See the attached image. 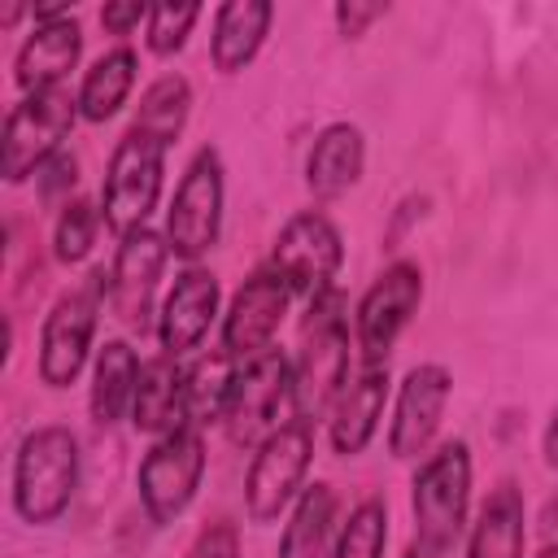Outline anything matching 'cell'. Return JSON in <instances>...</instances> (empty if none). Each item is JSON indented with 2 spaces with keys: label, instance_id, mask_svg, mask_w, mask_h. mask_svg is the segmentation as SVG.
<instances>
[{
  "label": "cell",
  "instance_id": "6da1fadb",
  "mask_svg": "<svg viewBox=\"0 0 558 558\" xmlns=\"http://www.w3.org/2000/svg\"><path fill=\"white\" fill-rule=\"evenodd\" d=\"M349 375V301L340 288H327L305 305L301 349L292 357V418H327Z\"/></svg>",
  "mask_w": 558,
  "mask_h": 558
},
{
  "label": "cell",
  "instance_id": "7a4b0ae2",
  "mask_svg": "<svg viewBox=\"0 0 558 558\" xmlns=\"http://www.w3.org/2000/svg\"><path fill=\"white\" fill-rule=\"evenodd\" d=\"M78 471H83V453L70 427L61 423L31 427L13 449V475H9L13 514L31 527L57 523L78 493Z\"/></svg>",
  "mask_w": 558,
  "mask_h": 558
},
{
  "label": "cell",
  "instance_id": "3957f363",
  "mask_svg": "<svg viewBox=\"0 0 558 558\" xmlns=\"http://www.w3.org/2000/svg\"><path fill=\"white\" fill-rule=\"evenodd\" d=\"M410 510H414V541L445 554L466 532L471 510V445L462 436L440 440L410 480Z\"/></svg>",
  "mask_w": 558,
  "mask_h": 558
},
{
  "label": "cell",
  "instance_id": "277c9868",
  "mask_svg": "<svg viewBox=\"0 0 558 558\" xmlns=\"http://www.w3.org/2000/svg\"><path fill=\"white\" fill-rule=\"evenodd\" d=\"M78 92L70 87H48V92H31L22 96L9 118H4V135H0V170L4 183H26L31 174H39L57 153H65V140L78 122Z\"/></svg>",
  "mask_w": 558,
  "mask_h": 558
},
{
  "label": "cell",
  "instance_id": "5b68a950",
  "mask_svg": "<svg viewBox=\"0 0 558 558\" xmlns=\"http://www.w3.org/2000/svg\"><path fill=\"white\" fill-rule=\"evenodd\" d=\"M166 153L170 144L135 126H126V135L113 144L105 166V187H100V218L118 240L135 227H148L166 183Z\"/></svg>",
  "mask_w": 558,
  "mask_h": 558
},
{
  "label": "cell",
  "instance_id": "8992f818",
  "mask_svg": "<svg viewBox=\"0 0 558 558\" xmlns=\"http://www.w3.org/2000/svg\"><path fill=\"white\" fill-rule=\"evenodd\" d=\"M222 209H227V170L222 153L214 144L196 148L187 170L174 183L170 209H166V244L174 257L196 266L222 235Z\"/></svg>",
  "mask_w": 558,
  "mask_h": 558
},
{
  "label": "cell",
  "instance_id": "52a82bcc",
  "mask_svg": "<svg viewBox=\"0 0 558 558\" xmlns=\"http://www.w3.org/2000/svg\"><path fill=\"white\" fill-rule=\"evenodd\" d=\"M314 462V423L283 418L257 449L244 471V514L248 523H275L305 493Z\"/></svg>",
  "mask_w": 558,
  "mask_h": 558
},
{
  "label": "cell",
  "instance_id": "ba28073f",
  "mask_svg": "<svg viewBox=\"0 0 558 558\" xmlns=\"http://www.w3.org/2000/svg\"><path fill=\"white\" fill-rule=\"evenodd\" d=\"M205 480V436L201 427H174L153 440V449L140 458L135 488L148 523L166 527L174 523L201 493Z\"/></svg>",
  "mask_w": 558,
  "mask_h": 558
},
{
  "label": "cell",
  "instance_id": "9c48e42d",
  "mask_svg": "<svg viewBox=\"0 0 558 558\" xmlns=\"http://www.w3.org/2000/svg\"><path fill=\"white\" fill-rule=\"evenodd\" d=\"M105 301V266L83 283L52 301L39 327V379L48 388H70L87 357H96V314Z\"/></svg>",
  "mask_w": 558,
  "mask_h": 558
},
{
  "label": "cell",
  "instance_id": "30bf717a",
  "mask_svg": "<svg viewBox=\"0 0 558 558\" xmlns=\"http://www.w3.org/2000/svg\"><path fill=\"white\" fill-rule=\"evenodd\" d=\"M283 405L292 410V362L279 349H266L248 362H235L231 397L222 410V427H227L231 445L257 449L279 427Z\"/></svg>",
  "mask_w": 558,
  "mask_h": 558
},
{
  "label": "cell",
  "instance_id": "8fae6325",
  "mask_svg": "<svg viewBox=\"0 0 558 558\" xmlns=\"http://www.w3.org/2000/svg\"><path fill=\"white\" fill-rule=\"evenodd\" d=\"M423 305V266L410 257L388 262L353 310V336L362 362H388L392 344Z\"/></svg>",
  "mask_w": 558,
  "mask_h": 558
},
{
  "label": "cell",
  "instance_id": "7c38bea8",
  "mask_svg": "<svg viewBox=\"0 0 558 558\" xmlns=\"http://www.w3.org/2000/svg\"><path fill=\"white\" fill-rule=\"evenodd\" d=\"M270 266L288 279V288L296 296H318L327 288H336V275L344 266V240L340 227L323 214V209H301L292 214L275 244H270Z\"/></svg>",
  "mask_w": 558,
  "mask_h": 558
},
{
  "label": "cell",
  "instance_id": "4fadbf2b",
  "mask_svg": "<svg viewBox=\"0 0 558 558\" xmlns=\"http://www.w3.org/2000/svg\"><path fill=\"white\" fill-rule=\"evenodd\" d=\"M170 244L166 231L153 227H135L118 240L113 266L105 270V305L122 327H148L153 318V301L161 288V270H166Z\"/></svg>",
  "mask_w": 558,
  "mask_h": 558
},
{
  "label": "cell",
  "instance_id": "5bb4252c",
  "mask_svg": "<svg viewBox=\"0 0 558 558\" xmlns=\"http://www.w3.org/2000/svg\"><path fill=\"white\" fill-rule=\"evenodd\" d=\"M292 288L288 279L266 262L257 266L231 296L227 314H222V353L235 362H248L266 349H275V331L292 305Z\"/></svg>",
  "mask_w": 558,
  "mask_h": 558
},
{
  "label": "cell",
  "instance_id": "9a60e30c",
  "mask_svg": "<svg viewBox=\"0 0 558 558\" xmlns=\"http://www.w3.org/2000/svg\"><path fill=\"white\" fill-rule=\"evenodd\" d=\"M453 397V375L440 362H418L405 371L397 401H392V423H388V453L392 458H427L445 418V405Z\"/></svg>",
  "mask_w": 558,
  "mask_h": 558
},
{
  "label": "cell",
  "instance_id": "2e32d148",
  "mask_svg": "<svg viewBox=\"0 0 558 558\" xmlns=\"http://www.w3.org/2000/svg\"><path fill=\"white\" fill-rule=\"evenodd\" d=\"M31 31L17 44L13 57V78L22 87V96L31 92H48V87H65V74L78 65L83 57V26L74 13L65 9H31Z\"/></svg>",
  "mask_w": 558,
  "mask_h": 558
},
{
  "label": "cell",
  "instance_id": "e0dca14e",
  "mask_svg": "<svg viewBox=\"0 0 558 558\" xmlns=\"http://www.w3.org/2000/svg\"><path fill=\"white\" fill-rule=\"evenodd\" d=\"M218 305H222L218 275L205 270V266H183L174 275V283H170V292L161 296V310H157L161 353L183 357V353L201 349V340L209 336V327L218 318Z\"/></svg>",
  "mask_w": 558,
  "mask_h": 558
},
{
  "label": "cell",
  "instance_id": "ac0fdd59",
  "mask_svg": "<svg viewBox=\"0 0 558 558\" xmlns=\"http://www.w3.org/2000/svg\"><path fill=\"white\" fill-rule=\"evenodd\" d=\"M388 388H392V375H388V362H357V371L349 375L344 392L336 397L331 405V423H327V436H331V449L340 458H357L375 432H379V418H384V401H388Z\"/></svg>",
  "mask_w": 558,
  "mask_h": 558
},
{
  "label": "cell",
  "instance_id": "d6986e66",
  "mask_svg": "<svg viewBox=\"0 0 558 558\" xmlns=\"http://www.w3.org/2000/svg\"><path fill=\"white\" fill-rule=\"evenodd\" d=\"M366 170V135L357 122H327L305 153V187L314 201L344 196Z\"/></svg>",
  "mask_w": 558,
  "mask_h": 558
},
{
  "label": "cell",
  "instance_id": "ffe728a7",
  "mask_svg": "<svg viewBox=\"0 0 558 558\" xmlns=\"http://www.w3.org/2000/svg\"><path fill=\"white\" fill-rule=\"evenodd\" d=\"M275 22V4L270 0H227L214 13V31H209V61L218 74H240L266 44Z\"/></svg>",
  "mask_w": 558,
  "mask_h": 558
},
{
  "label": "cell",
  "instance_id": "44dd1931",
  "mask_svg": "<svg viewBox=\"0 0 558 558\" xmlns=\"http://www.w3.org/2000/svg\"><path fill=\"white\" fill-rule=\"evenodd\" d=\"M140 353L131 340L113 336L105 344H96L92 357V388H87V410L96 427H113L122 414H131L135 401V384H140Z\"/></svg>",
  "mask_w": 558,
  "mask_h": 558
},
{
  "label": "cell",
  "instance_id": "7402d4cb",
  "mask_svg": "<svg viewBox=\"0 0 558 558\" xmlns=\"http://www.w3.org/2000/svg\"><path fill=\"white\" fill-rule=\"evenodd\" d=\"M523 545H527V506L523 493L506 480L475 510V523L466 532V558H523Z\"/></svg>",
  "mask_w": 558,
  "mask_h": 558
},
{
  "label": "cell",
  "instance_id": "603a6c76",
  "mask_svg": "<svg viewBox=\"0 0 558 558\" xmlns=\"http://www.w3.org/2000/svg\"><path fill=\"white\" fill-rule=\"evenodd\" d=\"M336 510L340 497L327 480L305 484V493L292 501L283 536H279V558H327L336 545Z\"/></svg>",
  "mask_w": 558,
  "mask_h": 558
},
{
  "label": "cell",
  "instance_id": "cb8c5ba5",
  "mask_svg": "<svg viewBox=\"0 0 558 558\" xmlns=\"http://www.w3.org/2000/svg\"><path fill=\"white\" fill-rule=\"evenodd\" d=\"M131 423H135V432H148V436H166V432L183 427V366H179V357L161 353V357H148L140 366Z\"/></svg>",
  "mask_w": 558,
  "mask_h": 558
},
{
  "label": "cell",
  "instance_id": "d4e9b609",
  "mask_svg": "<svg viewBox=\"0 0 558 558\" xmlns=\"http://www.w3.org/2000/svg\"><path fill=\"white\" fill-rule=\"evenodd\" d=\"M135 78H140V57H135V48L118 44V48L100 52V57L83 70V83H78V113H83V122H109V118L131 100Z\"/></svg>",
  "mask_w": 558,
  "mask_h": 558
},
{
  "label": "cell",
  "instance_id": "484cf974",
  "mask_svg": "<svg viewBox=\"0 0 558 558\" xmlns=\"http://www.w3.org/2000/svg\"><path fill=\"white\" fill-rule=\"evenodd\" d=\"M231 379H235V357H227L222 349L201 353L192 366H183V427L222 423Z\"/></svg>",
  "mask_w": 558,
  "mask_h": 558
},
{
  "label": "cell",
  "instance_id": "4316f807",
  "mask_svg": "<svg viewBox=\"0 0 558 558\" xmlns=\"http://www.w3.org/2000/svg\"><path fill=\"white\" fill-rule=\"evenodd\" d=\"M187 113H192V83L183 74H161L144 87L140 96V109L131 118L135 131L161 140V144H174L187 126Z\"/></svg>",
  "mask_w": 558,
  "mask_h": 558
},
{
  "label": "cell",
  "instance_id": "83f0119b",
  "mask_svg": "<svg viewBox=\"0 0 558 558\" xmlns=\"http://www.w3.org/2000/svg\"><path fill=\"white\" fill-rule=\"evenodd\" d=\"M384 545H388V506L379 497H362L340 523L327 558H384Z\"/></svg>",
  "mask_w": 558,
  "mask_h": 558
},
{
  "label": "cell",
  "instance_id": "f1b7e54d",
  "mask_svg": "<svg viewBox=\"0 0 558 558\" xmlns=\"http://www.w3.org/2000/svg\"><path fill=\"white\" fill-rule=\"evenodd\" d=\"M100 205L87 201V196H74L61 205L57 214V227H52V257L61 266H78L87 262V253L96 248V235H100Z\"/></svg>",
  "mask_w": 558,
  "mask_h": 558
},
{
  "label": "cell",
  "instance_id": "f546056e",
  "mask_svg": "<svg viewBox=\"0 0 558 558\" xmlns=\"http://www.w3.org/2000/svg\"><path fill=\"white\" fill-rule=\"evenodd\" d=\"M201 22V4H153L148 9V22H144V44L153 57H174L183 52L192 26Z\"/></svg>",
  "mask_w": 558,
  "mask_h": 558
},
{
  "label": "cell",
  "instance_id": "4dcf8cb0",
  "mask_svg": "<svg viewBox=\"0 0 558 558\" xmlns=\"http://www.w3.org/2000/svg\"><path fill=\"white\" fill-rule=\"evenodd\" d=\"M183 558H240V532H235V523H227V519L205 523L196 532V541L187 545Z\"/></svg>",
  "mask_w": 558,
  "mask_h": 558
},
{
  "label": "cell",
  "instance_id": "1f68e13d",
  "mask_svg": "<svg viewBox=\"0 0 558 558\" xmlns=\"http://www.w3.org/2000/svg\"><path fill=\"white\" fill-rule=\"evenodd\" d=\"M384 13H388V4H362V0H340V4L331 9L336 31H340L344 39H362V35H366V26H371V22H379Z\"/></svg>",
  "mask_w": 558,
  "mask_h": 558
},
{
  "label": "cell",
  "instance_id": "d6a6232c",
  "mask_svg": "<svg viewBox=\"0 0 558 558\" xmlns=\"http://www.w3.org/2000/svg\"><path fill=\"white\" fill-rule=\"evenodd\" d=\"M35 183H39V192H44L48 201L65 196V192L78 183V161H74V153H57V157L35 174ZM65 201H74V196H65Z\"/></svg>",
  "mask_w": 558,
  "mask_h": 558
},
{
  "label": "cell",
  "instance_id": "836d02e7",
  "mask_svg": "<svg viewBox=\"0 0 558 558\" xmlns=\"http://www.w3.org/2000/svg\"><path fill=\"white\" fill-rule=\"evenodd\" d=\"M148 9H153V4H140V0H109V4L100 9V26H105L109 35H131L140 22H148Z\"/></svg>",
  "mask_w": 558,
  "mask_h": 558
},
{
  "label": "cell",
  "instance_id": "e575fe53",
  "mask_svg": "<svg viewBox=\"0 0 558 558\" xmlns=\"http://www.w3.org/2000/svg\"><path fill=\"white\" fill-rule=\"evenodd\" d=\"M541 453H545V466H554V471H558V405H554V410H549V418H545Z\"/></svg>",
  "mask_w": 558,
  "mask_h": 558
},
{
  "label": "cell",
  "instance_id": "d590c367",
  "mask_svg": "<svg viewBox=\"0 0 558 558\" xmlns=\"http://www.w3.org/2000/svg\"><path fill=\"white\" fill-rule=\"evenodd\" d=\"M401 558H440V554H436V549H427L423 541H414V545H410V549H405Z\"/></svg>",
  "mask_w": 558,
  "mask_h": 558
},
{
  "label": "cell",
  "instance_id": "8d00e7d4",
  "mask_svg": "<svg viewBox=\"0 0 558 558\" xmlns=\"http://www.w3.org/2000/svg\"><path fill=\"white\" fill-rule=\"evenodd\" d=\"M536 558H558V541H549V545H545V549H541Z\"/></svg>",
  "mask_w": 558,
  "mask_h": 558
}]
</instances>
